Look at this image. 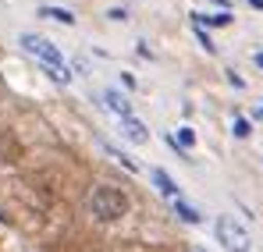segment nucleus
I'll use <instances>...</instances> for the list:
<instances>
[{
  "mask_svg": "<svg viewBox=\"0 0 263 252\" xmlns=\"http://www.w3.org/2000/svg\"><path fill=\"white\" fill-rule=\"evenodd\" d=\"M22 46L32 53V57H40L43 61L46 71H57L64 82H71V71H68V64H64V53L53 46L50 40H43V36H32V32H22Z\"/></svg>",
  "mask_w": 263,
  "mask_h": 252,
  "instance_id": "1",
  "label": "nucleus"
},
{
  "mask_svg": "<svg viewBox=\"0 0 263 252\" xmlns=\"http://www.w3.org/2000/svg\"><path fill=\"white\" fill-rule=\"evenodd\" d=\"M89 206H92V213H96L100 220H118L121 213L128 210V199H125V192H118V188H96L92 199H89Z\"/></svg>",
  "mask_w": 263,
  "mask_h": 252,
  "instance_id": "2",
  "label": "nucleus"
},
{
  "mask_svg": "<svg viewBox=\"0 0 263 252\" xmlns=\"http://www.w3.org/2000/svg\"><path fill=\"white\" fill-rule=\"evenodd\" d=\"M217 242L228 252H249V249H253L249 231H246L235 217H217Z\"/></svg>",
  "mask_w": 263,
  "mask_h": 252,
  "instance_id": "3",
  "label": "nucleus"
},
{
  "mask_svg": "<svg viewBox=\"0 0 263 252\" xmlns=\"http://www.w3.org/2000/svg\"><path fill=\"white\" fill-rule=\"evenodd\" d=\"M149 181H153V185H157V188H160V192H164L167 199H181L178 185H175V181H171V178H167V174H164L160 167H153V170H149Z\"/></svg>",
  "mask_w": 263,
  "mask_h": 252,
  "instance_id": "4",
  "label": "nucleus"
},
{
  "mask_svg": "<svg viewBox=\"0 0 263 252\" xmlns=\"http://www.w3.org/2000/svg\"><path fill=\"white\" fill-rule=\"evenodd\" d=\"M103 103H107V107H110V110H114V114H118L121 121H125V118H132V107H128V100H125L121 92L107 89V92H103Z\"/></svg>",
  "mask_w": 263,
  "mask_h": 252,
  "instance_id": "5",
  "label": "nucleus"
},
{
  "mask_svg": "<svg viewBox=\"0 0 263 252\" xmlns=\"http://www.w3.org/2000/svg\"><path fill=\"white\" fill-rule=\"evenodd\" d=\"M121 131H125V139L135 142V146H142V142L149 139V135H146V125H142V121H135V118H125V121H121Z\"/></svg>",
  "mask_w": 263,
  "mask_h": 252,
  "instance_id": "6",
  "label": "nucleus"
},
{
  "mask_svg": "<svg viewBox=\"0 0 263 252\" xmlns=\"http://www.w3.org/2000/svg\"><path fill=\"white\" fill-rule=\"evenodd\" d=\"M40 14H43V18H53V22H61V25H75V14H71L68 7H40Z\"/></svg>",
  "mask_w": 263,
  "mask_h": 252,
  "instance_id": "7",
  "label": "nucleus"
},
{
  "mask_svg": "<svg viewBox=\"0 0 263 252\" xmlns=\"http://www.w3.org/2000/svg\"><path fill=\"white\" fill-rule=\"evenodd\" d=\"M175 213L185 220V224H199V220H203V217H199V210H196V206H189L185 199H175Z\"/></svg>",
  "mask_w": 263,
  "mask_h": 252,
  "instance_id": "8",
  "label": "nucleus"
},
{
  "mask_svg": "<svg viewBox=\"0 0 263 252\" xmlns=\"http://www.w3.org/2000/svg\"><path fill=\"white\" fill-rule=\"evenodd\" d=\"M175 142H181V149H189V146L196 142V131H192V128H178V139H175Z\"/></svg>",
  "mask_w": 263,
  "mask_h": 252,
  "instance_id": "9",
  "label": "nucleus"
},
{
  "mask_svg": "<svg viewBox=\"0 0 263 252\" xmlns=\"http://www.w3.org/2000/svg\"><path fill=\"white\" fill-rule=\"evenodd\" d=\"M235 135H238V139H249V121H246V118H235Z\"/></svg>",
  "mask_w": 263,
  "mask_h": 252,
  "instance_id": "10",
  "label": "nucleus"
},
{
  "mask_svg": "<svg viewBox=\"0 0 263 252\" xmlns=\"http://www.w3.org/2000/svg\"><path fill=\"white\" fill-rule=\"evenodd\" d=\"M196 36H199V43H203V50H206V53H214V50H217V46H214V40H210L203 29H196Z\"/></svg>",
  "mask_w": 263,
  "mask_h": 252,
  "instance_id": "11",
  "label": "nucleus"
},
{
  "mask_svg": "<svg viewBox=\"0 0 263 252\" xmlns=\"http://www.w3.org/2000/svg\"><path fill=\"white\" fill-rule=\"evenodd\" d=\"M206 22H210V25H228V22H231V14H228V11H220V14H210Z\"/></svg>",
  "mask_w": 263,
  "mask_h": 252,
  "instance_id": "12",
  "label": "nucleus"
},
{
  "mask_svg": "<svg viewBox=\"0 0 263 252\" xmlns=\"http://www.w3.org/2000/svg\"><path fill=\"white\" fill-rule=\"evenodd\" d=\"M228 82L235 85V89H242V85H246V82H242V79H238V75H235V71H228Z\"/></svg>",
  "mask_w": 263,
  "mask_h": 252,
  "instance_id": "13",
  "label": "nucleus"
},
{
  "mask_svg": "<svg viewBox=\"0 0 263 252\" xmlns=\"http://www.w3.org/2000/svg\"><path fill=\"white\" fill-rule=\"evenodd\" d=\"M256 64H260V68H263V53H256Z\"/></svg>",
  "mask_w": 263,
  "mask_h": 252,
  "instance_id": "14",
  "label": "nucleus"
}]
</instances>
